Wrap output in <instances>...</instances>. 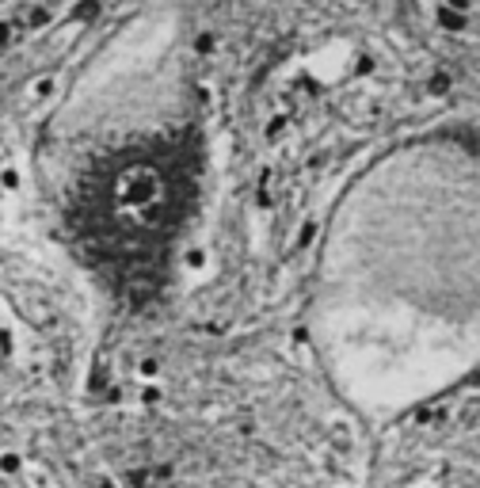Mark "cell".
<instances>
[{
    "mask_svg": "<svg viewBox=\"0 0 480 488\" xmlns=\"http://www.w3.org/2000/svg\"><path fill=\"white\" fill-rule=\"evenodd\" d=\"M438 19H442V27H454V31H461V27H465V16H461V12H454V8H442V12H438Z\"/></svg>",
    "mask_w": 480,
    "mask_h": 488,
    "instance_id": "1",
    "label": "cell"
},
{
    "mask_svg": "<svg viewBox=\"0 0 480 488\" xmlns=\"http://www.w3.org/2000/svg\"><path fill=\"white\" fill-rule=\"evenodd\" d=\"M446 8H454V12H469V0H446Z\"/></svg>",
    "mask_w": 480,
    "mask_h": 488,
    "instance_id": "2",
    "label": "cell"
}]
</instances>
